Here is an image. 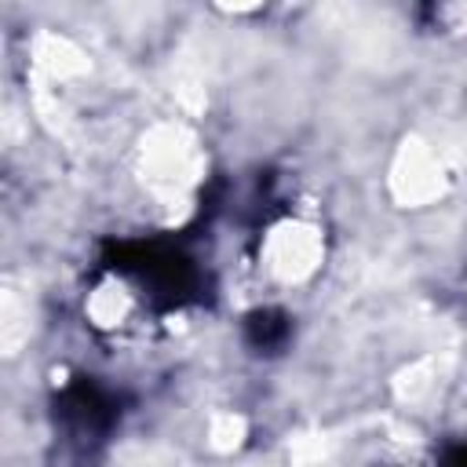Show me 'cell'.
Wrapping results in <instances>:
<instances>
[{"label":"cell","instance_id":"6da1fadb","mask_svg":"<svg viewBox=\"0 0 467 467\" xmlns=\"http://www.w3.org/2000/svg\"><path fill=\"white\" fill-rule=\"evenodd\" d=\"M62 416L80 431V434H95L113 420V405L102 390H95L91 383H77L66 398H62Z\"/></svg>","mask_w":467,"mask_h":467},{"label":"cell","instance_id":"7a4b0ae2","mask_svg":"<svg viewBox=\"0 0 467 467\" xmlns=\"http://www.w3.org/2000/svg\"><path fill=\"white\" fill-rule=\"evenodd\" d=\"M285 336H288V321H285L281 314L266 310V314H252V317H248V339H252L259 350L281 347Z\"/></svg>","mask_w":467,"mask_h":467}]
</instances>
